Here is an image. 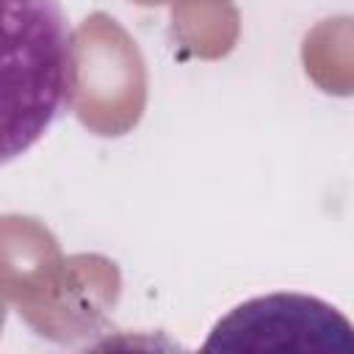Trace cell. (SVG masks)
<instances>
[{
	"label": "cell",
	"mask_w": 354,
	"mask_h": 354,
	"mask_svg": "<svg viewBox=\"0 0 354 354\" xmlns=\"http://www.w3.org/2000/svg\"><path fill=\"white\" fill-rule=\"evenodd\" d=\"M75 91V39L58 0H0V166L28 152Z\"/></svg>",
	"instance_id": "1"
},
{
	"label": "cell",
	"mask_w": 354,
	"mask_h": 354,
	"mask_svg": "<svg viewBox=\"0 0 354 354\" xmlns=\"http://www.w3.org/2000/svg\"><path fill=\"white\" fill-rule=\"evenodd\" d=\"M205 351H354L351 324L326 301L301 293H271L224 315Z\"/></svg>",
	"instance_id": "2"
}]
</instances>
